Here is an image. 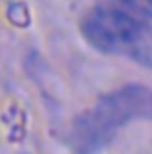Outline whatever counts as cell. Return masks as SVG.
<instances>
[{
	"label": "cell",
	"instance_id": "cell-2",
	"mask_svg": "<svg viewBox=\"0 0 152 154\" xmlns=\"http://www.w3.org/2000/svg\"><path fill=\"white\" fill-rule=\"evenodd\" d=\"M133 119H152V91L129 85L100 96L71 123L69 144L77 154H94Z\"/></svg>",
	"mask_w": 152,
	"mask_h": 154
},
{
	"label": "cell",
	"instance_id": "cell-3",
	"mask_svg": "<svg viewBox=\"0 0 152 154\" xmlns=\"http://www.w3.org/2000/svg\"><path fill=\"white\" fill-rule=\"evenodd\" d=\"M148 4H150V6H152V0H148Z\"/></svg>",
	"mask_w": 152,
	"mask_h": 154
},
{
	"label": "cell",
	"instance_id": "cell-1",
	"mask_svg": "<svg viewBox=\"0 0 152 154\" xmlns=\"http://www.w3.org/2000/svg\"><path fill=\"white\" fill-rule=\"evenodd\" d=\"M85 41L96 50L152 67V23L135 4L108 2L85 16Z\"/></svg>",
	"mask_w": 152,
	"mask_h": 154
}]
</instances>
